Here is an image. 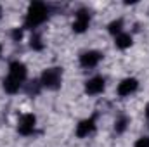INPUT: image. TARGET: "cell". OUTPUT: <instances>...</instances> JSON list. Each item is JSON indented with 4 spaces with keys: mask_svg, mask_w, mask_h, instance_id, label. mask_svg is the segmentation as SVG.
I'll return each instance as SVG.
<instances>
[{
    "mask_svg": "<svg viewBox=\"0 0 149 147\" xmlns=\"http://www.w3.org/2000/svg\"><path fill=\"white\" fill-rule=\"evenodd\" d=\"M24 80H26V66L23 62H19V61L10 62V66H9V76L3 80L5 92L16 94L21 88V85H23Z\"/></svg>",
    "mask_w": 149,
    "mask_h": 147,
    "instance_id": "6da1fadb",
    "label": "cell"
},
{
    "mask_svg": "<svg viewBox=\"0 0 149 147\" xmlns=\"http://www.w3.org/2000/svg\"><path fill=\"white\" fill-rule=\"evenodd\" d=\"M137 80L135 78H127V80H123L120 85H118V95H121V97H127V95H130L132 92H135L137 90Z\"/></svg>",
    "mask_w": 149,
    "mask_h": 147,
    "instance_id": "ba28073f",
    "label": "cell"
},
{
    "mask_svg": "<svg viewBox=\"0 0 149 147\" xmlns=\"http://www.w3.org/2000/svg\"><path fill=\"white\" fill-rule=\"evenodd\" d=\"M135 147H149V137H142L135 142Z\"/></svg>",
    "mask_w": 149,
    "mask_h": 147,
    "instance_id": "9a60e30c",
    "label": "cell"
},
{
    "mask_svg": "<svg viewBox=\"0 0 149 147\" xmlns=\"http://www.w3.org/2000/svg\"><path fill=\"white\" fill-rule=\"evenodd\" d=\"M121 28H123V21L121 19H116V21H113L111 24H109V33L120 35L121 33Z\"/></svg>",
    "mask_w": 149,
    "mask_h": 147,
    "instance_id": "7c38bea8",
    "label": "cell"
},
{
    "mask_svg": "<svg viewBox=\"0 0 149 147\" xmlns=\"http://www.w3.org/2000/svg\"><path fill=\"white\" fill-rule=\"evenodd\" d=\"M40 87H42L40 81H31V83H28V87H26L28 95H37L38 92H40Z\"/></svg>",
    "mask_w": 149,
    "mask_h": 147,
    "instance_id": "5bb4252c",
    "label": "cell"
},
{
    "mask_svg": "<svg viewBox=\"0 0 149 147\" xmlns=\"http://www.w3.org/2000/svg\"><path fill=\"white\" fill-rule=\"evenodd\" d=\"M102 90H104V78H101V76H94L85 83V92L88 95H97Z\"/></svg>",
    "mask_w": 149,
    "mask_h": 147,
    "instance_id": "52a82bcc",
    "label": "cell"
},
{
    "mask_svg": "<svg viewBox=\"0 0 149 147\" xmlns=\"http://www.w3.org/2000/svg\"><path fill=\"white\" fill-rule=\"evenodd\" d=\"M0 55H2V45H0Z\"/></svg>",
    "mask_w": 149,
    "mask_h": 147,
    "instance_id": "ac0fdd59",
    "label": "cell"
},
{
    "mask_svg": "<svg viewBox=\"0 0 149 147\" xmlns=\"http://www.w3.org/2000/svg\"><path fill=\"white\" fill-rule=\"evenodd\" d=\"M94 128H95V116H92V118H88V119H83V121L76 126V135H78L80 139H83V137H87L88 133H92Z\"/></svg>",
    "mask_w": 149,
    "mask_h": 147,
    "instance_id": "9c48e42d",
    "label": "cell"
},
{
    "mask_svg": "<svg viewBox=\"0 0 149 147\" xmlns=\"http://www.w3.org/2000/svg\"><path fill=\"white\" fill-rule=\"evenodd\" d=\"M47 16H49V9H47V5L42 3V2H35V3H31L30 9H28L26 19H24V26L33 30V28L40 26L42 23H45Z\"/></svg>",
    "mask_w": 149,
    "mask_h": 147,
    "instance_id": "7a4b0ae2",
    "label": "cell"
},
{
    "mask_svg": "<svg viewBox=\"0 0 149 147\" xmlns=\"http://www.w3.org/2000/svg\"><path fill=\"white\" fill-rule=\"evenodd\" d=\"M61 78H63V71L61 68H49L42 73V78H40V83L42 87L45 88H50V90H56L61 87Z\"/></svg>",
    "mask_w": 149,
    "mask_h": 147,
    "instance_id": "3957f363",
    "label": "cell"
},
{
    "mask_svg": "<svg viewBox=\"0 0 149 147\" xmlns=\"http://www.w3.org/2000/svg\"><path fill=\"white\" fill-rule=\"evenodd\" d=\"M35 126H37V118L33 114H24L21 116L19 119V125H17V132L21 135H31L35 132Z\"/></svg>",
    "mask_w": 149,
    "mask_h": 147,
    "instance_id": "277c9868",
    "label": "cell"
},
{
    "mask_svg": "<svg viewBox=\"0 0 149 147\" xmlns=\"http://www.w3.org/2000/svg\"><path fill=\"white\" fill-rule=\"evenodd\" d=\"M127 125H128V118H127V116H120V118L114 121V130H116V133H123L125 128H127Z\"/></svg>",
    "mask_w": 149,
    "mask_h": 147,
    "instance_id": "8fae6325",
    "label": "cell"
},
{
    "mask_svg": "<svg viewBox=\"0 0 149 147\" xmlns=\"http://www.w3.org/2000/svg\"><path fill=\"white\" fill-rule=\"evenodd\" d=\"M21 37H23V31L21 30H14L12 31V38L14 40H21Z\"/></svg>",
    "mask_w": 149,
    "mask_h": 147,
    "instance_id": "2e32d148",
    "label": "cell"
},
{
    "mask_svg": "<svg viewBox=\"0 0 149 147\" xmlns=\"http://www.w3.org/2000/svg\"><path fill=\"white\" fill-rule=\"evenodd\" d=\"M101 57H102L101 52H97V50H88V52H83V54L80 55V64H81L83 68H94V66L99 64Z\"/></svg>",
    "mask_w": 149,
    "mask_h": 147,
    "instance_id": "5b68a950",
    "label": "cell"
},
{
    "mask_svg": "<svg viewBox=\"0 0 149 147\" xmlns=\"http://www.w3.org/2000/svg\"><path fill=\"white\" fill-rule=\"evenodd\" d=\"M114 43H116L118 49H128L132 45V37L127 35V33H120V35H116V42Z\"/></svg>",
    "mask_w": 149,
    "mask_h": 147,
    "instance_id": "30bf717a",
    "label": "cell"
},
{
    "mask_svg": "<svg viewBox=\"0 0 149 147\" xmlns=\"http://www.w3.org/2000/svg\"><path fill=\"white\" fill-rule=\"evenodd\" d=\"M30 47L33 49V50H42L43 49V43H42V38H40V35H33L31 37V40H30Z\"/></svg>",
    "mask_w": 149,
    "mask_h": 147,
    "instance_id": "4fadbf2b",
    "label": "cell"
},
{
    "mask_svg": "<svg viewBox=\"0 0 149 147\" xmlns=\"http://www.w3.org/2000/svg\"><path fill=\"white\" fill-rule=\"evenodd\" d=\"M146 118H148V121H149V106L146 107Z\"/></svg>",
    "mask_w": 149,
    "mask_h": 147,
    "instance_id": "e0dca14e",
    "label": "cell"
},
{
    "mask_svg": "<svg viewBox=\"0 0 149 147\" xmlns=\"http://www.w3.org/2000/svg\"><path fill=\"white\" fill-rule=\"evenodd\" d=\"M88 23H90V14L81 9L76 14V19H74V23H73V30L76 33H83L88 28Z\"/></svg>",
    "mask_w": 149,
    "mask_h": 147,
    "instance_id": "8992f818",
    "label": "cell"
}]
</instances>
